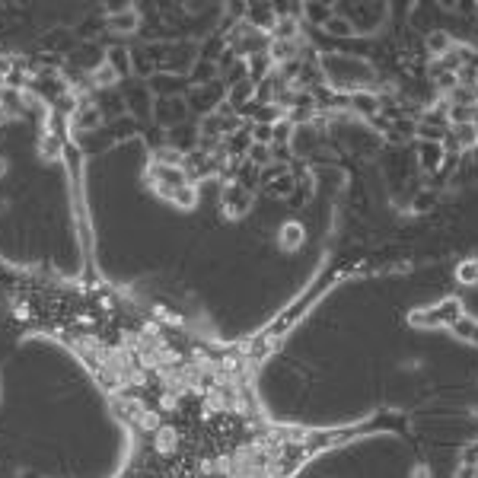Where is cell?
<instances>
[{
    "label": "cell",
    "instance_id": "6da1fadb",
    "mask_svg": "<svg viewBox=\"0 0 478 478\" xmlns=\"http://www.w3.org/2000/svg\"><path fill=\"white\" fill-rule=\"evenodd\" d=\"M108 64H112V70H118V74H128V70H131V58H128V51L124 48L108 51Z\"/></svg>",
    "mask_w": 478,
    "mask_h": 478
},
{
    "label": "cell",
    "instance_id": "7a4b0ae2",
    "mask_svg": "<svg viewBox=\"0 0 478 478\" xmlns=\"http://www.w3.org/2000/svg\"><path fill=\"white\" fill-rule=\"evenodd\" d=\"M108 23H112V29H115V32H131L134 26H137V19H134V13H122V17L108 19Z\"/></svg>",
    "mask_w": 478,
    "mask_h": 478
},
{
    "label": "cell",
    "instance_id": "3957f363",
    "mask_svg": "<svg viewBox=\"0 0 478 478\" xmlns=\"http://www.w3.org/2000/svg\"><path fill=\"white\" fill-rule=\"evenodd\" d=\"M428 45H430V51H434V55H440V51H450V35H446V32H434L428 39Z\"/></svg>",
    "mask_w": 478,
    "mask_h": 478
},
{
    "label": "cell",
    "instance_id": "277c9868",
    "mask_svg": "<svg viewBox=\"0 0 478 478\" xmlns=\"http://www.w3.org/2000/svg\"><path fill=\"white\" fill-rule=\"evenodd\" d=\"M249 90H252L249 83H242V86H233V90H230V99H233V102H242V99H249Z\"/></svg>",
    "mask_w": 478,
    "mask_h": 478
}]
</instances>
